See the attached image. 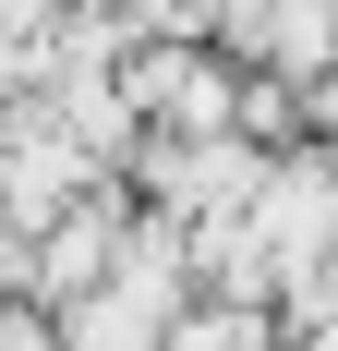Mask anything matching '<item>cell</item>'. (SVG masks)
Masks as SVG:
<instances>
[{
    "instance_id": "6da1fadb",
    "label": "cell",
    "mask_w": 338,
    "mask_h": 351,
    "mask_svg": "<svg viewBox=\"0 0 338 351\" xmlns=\"http://www.w3.org/2000/svg\"><path fill=\"white\" fill-rule=\"evenodd\" d=\"M230 85H242V61H218L205 36H145L109 73V97L133 109V134H157V145H218L230 134Z\"/></svg>"
},
{
    "instance_id": "7a4b0ae2",
    "label": "cell",
    "mask_w": 338,
    "mask_h": 351,
    "mask_svg": "<svg viewBox=\"0 0 338 351\" xmlns=\"http://www.w3.org/2000/svg\"><path fill=\"white\" fill-rule=\"evenodd\" d=\"M121 230H133V194H121V170H109L97 194H73V206H61V218L25 243V303H36V315L85 303V291L121 267Z\"/></svg>"
},
{
    "instance_id": "3957f363",
    "label": "cell",
    "mask_w": 338,
    "mask_h": 351,
    "mask_svg": "<svg viewBox=\"0 0 338 351\" xmlns=\"http://www.w3.org/2000/svg\"><path fill=\"white\" fill-rule=\"evenodd\" d=\"M290 351H338V327H314V339H290Z\"/></svg>"
},
{
    "instance_id": "277c9868",
    "label": "cell",
    "mask_w": 338,
    "mask_h": 351,
    "mask_svg": "<svg viewBox=\"0 0 338 351\" xmlns=\"http://www.w3.org/2000/svg\"><path fill=\"white\" fill-rule=\"evenodd\" d=\"M314 158H326V182H338V134H326V145H314Z\"/></svg>"
}]
</instances>
